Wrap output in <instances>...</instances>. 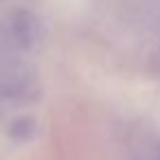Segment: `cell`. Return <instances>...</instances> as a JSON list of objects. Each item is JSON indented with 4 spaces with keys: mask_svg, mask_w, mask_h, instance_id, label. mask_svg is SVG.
<instances>
[{
    "mask_svg": "<svg viewBox=\"0 0 160 160\" xmlns=\"http://www.w3.org/2000/svg\"><path fill=\"white\" fill-rule=\"evenodd\" d=\"M22 48L0 27V94L11 101H27L38 94L33 72L22 59Z\"/></svg>",
    "mask_w": 160,
    "mask_h": 160,
    "instance_id": "6da1fadb",
    "label": "cell"
},
{
    "mask_svg": "<svg viewBox=\"0 0 160 160\" xmlns=\"http://www.w3.org/2000/svg\"><path fill=\"white\" fill-rule=\"evenodd\" d=\"M7 33L11 35V40L27 53V51H33L40 40H42V27H40V20L27 11V9H16L9 18V24L5 27Z\"/></svg>",
    "mask_w": 160,
    "mask_h": 160,
    "instance_id": "7a4b0ae2",
    "label": "cell"
},
{
    "mask_svg": "<svg viewBox=\"0 0 160 160\" xmlns=\"http://www.w3.org/2000/svg\"><path fill=\"white\" fill-rule=\"evenodd\" d=\"M35 132H38V123L33 118H18L11 123V129H9L13 140H29L35 136Z\"/></svg>",
    "mask_w": 160,
    "mask_h": 160,
    "instance_id": "3957f363",
    "label": "cell"
}]
</instances>
